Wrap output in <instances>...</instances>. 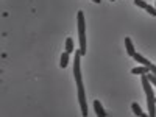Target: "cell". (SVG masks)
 Returning <instances> with one entry per match:
<instances>
[{"mask_svg":"<svg viewBox=\"0 0 156 117\" xmlns=\"http://www.w3.org/2000/svg\"><path fill=\"white\" fill-rule=\"evenodd\" d=\"M150 72H151L153 75H156V64H153V62L150 64Z\"/></svg>","mask_w":156,"mask_h":117,"instance_id":"5bb4252c","label":"cell"},{"mask_svg":"<svg viewBox=\"0 0 156 117\" xmlns=\"http://www.w3.org/2000/svg\"><path fill=\"white\" fill-rule=\"evenodd\" d=\"M94 109H95V114H97L98 117H105V115H106V111L103 109L101 103H100L98 100H94Z\"/></svg>","mask_w":156,"mask_h":117,"instance_id":"5b68a950","label":"cell"},{"mask_svg":"<svg viewBox=\"0 0 156 117\" xmlns=\"http://www.w3.org/2000/svg\"><path fill=\"white\" fill-rule=\"evenodd\" d=\"M81 51L76 50L73 56V76L76 83V90H78V101H80L81 114L86 117L87 115V105H86V94H84V86H83V76H81V67H80V59H81Z\"/></svg>","mask_w":156,"mask_h":117,"instance_id":"6da1fadb","label":"cell"},{"mask_svg":"<svg viewBox=\"0 0 156 117\" xmlns=\"http://www.w3.org/2000/svg\"><path fill=\"white\" fill-rule=\"evenodd\" d=\"M92 2H95V3H100V2H101V0H92Z\"/></svg>","mask_w":156,"mask_h":117,"instance_id":"9a60e30c","label":"cell"},{"mask_svg":"<svg viewBox=\"0 0 156 117\" xmlns=\"http://www.w3.org/2000/svg\"><path fill=\"white\" fill-rule=\"evenodd\" d=\"M78 41H80V51L86 55V23H84V11H78Z\"/></svg>","mask_w":156,"mask_h":117,"instance_id":"3957f363","label":"cell"},{"mask_svg":"<svg viewBox=\"0 0 156 117\" xmlns=\"http://www.w3.org/2000/svg\"><path fill=\"white\" fill-rule=\"evenodd\" d=\"M131 109H133V112H134L136 115H139V117H145V112L142 111V108L137 105V103H133V105H131Z\"/></svg>","mask_w":156,"mask_h":117,"instance_id":"9c48e42d","label":"cell"},{"mask_svg":"<svg viewBox=\"0 0 156 117\" xmlns=\"http://www.w3.org/2000/svg\"><path fill=\"white\" fill-rule=\"evenodd\" d=\"M134 5H136V6H139V8H144V9L148 6V3L145 2V0H134Z\"/></svg>","mask_w":156,"mask_h":117,"instance_id":"8fae6325","label":"cell"},{"mask_svg":"<svg viewBox=\"0 0 156 117\" xmlns=\"http://www.w3.org/2000/svg\"><path fill=\"white\" fill-rule=\"evenodd\" d=\"M142 86H144L145 95H147L148 115H150V117H154V115H156V98H154V94H153L151 83L148 81V78H147V73H145V75H142Z\"/></svg>","mask_w":156,"mask_h":117,"instance_id":"7a4b0ae2","label":"cell"},{"mask_svg":"<svg viewBox=\"0 0 156 117\" xmlns=\"http://www.w3.org/2000/svg\"><path fill=\"white\" fill-rule=\"evenodd\" d=\"M133 58H134V61H136V62H139V64H140V66H147V67H150V64H151L147 58H144L140 53H134V56H133Z\"/></svg>","mask_w":156,"mask_h":117,"instance_id":"8992f818","label":"cell"},{"mask_svg":"<svg viewBox=\"0 0 156 117\" xmlns=\"http://www.w3.org/2000/svg\"><path fill=\"white\" fill-rule=\"evenodd\" d=\"M148 72H150V67H147V66H140V67L131 69V73H133V75H145V73H148Z\"/></svg>","mask_w":156,"mask_h":117,"instance_id":"ba28073f","label":"cell"},{"mask_svg":"<svg viewBox=\"0 0 156 117\" xmlns=\"http://www.w3.org/2000/svg\"><path fill=\"white\" fill-rule=\"evenodd\" d=\"M69 59H70V53H67V51L61 53V56H59V66H61L62 69H64V67H67Z\"/></svg>","mask_w":156,"mask_h":117,"instance_id":"52a82bcc","label":"cell"},{"mask_svg":"<svg viewBox=\"0 0 156 117\" xmlns=\"http://www.w3.org/2000/svg\"><path fill=\"white\" fill-rule=\"evenodd\" d=\"M109 2H114V0H109Z\"/></svg>","mask_w":156,"mask_h":117,"instance_id":"2e32d148","label":"cell"},{"mask_svg":"<svg viewBox=\"0 0 156 117\" xmlns=\"http://www.w3.org/2000/svg\"><path fill=\"white\" fill-rule=\"evenodd\" d=\"M154 8H156V5H154Z\"/></svg>","mask_w":156,"mask_h":117,"instance_id":"e0dca14e","label":"cell"},{"mask_svg":"<svg viewBox=\"0 0 156 117\" xmlns=\"http://www.w3.org/2000/svg\"><path fill=\"white\" fill-rule=\"evenodd\" d=\"M66 51L67 53H73V41H72V37H67L66 39Z\"/></svg>","mask_w":156,"mask_h":117,"instance_id":"30bf717a","label":"cell"},{"mask_svg":"<svg viewBox=\"0 0 156 117\" xmlns=\"http://www.w3.org/2000/svg\"><path fill=\"white\" fill-rule=\"evenodd\" d=\"M125 47H126V53L129 56H134L136 53V50H134V45L131 42V37H125Z\"/></svg>","mask_w":156,"mask_h":117,"instance_id":"277c9868","label":"cell"},{"mask_svg":"<svg viewBox=\"0 0 156 117\" xmlns=\"http://www.w3.org/2000/svg\"><path fill=\"white\" fill-rule=\"evenodd\" d=\"M147 78H148V81H150L153 86H156V75H153L151 72H148V73H147Z\"/></svg>","mask_w":156,"mask_h":117,"instance_id":"7c38bea8","label":"cell"},{"mask_svg":"<svg viewBox=\"0 0 156 117\" xmlns=\"http://www.w3.org/2000/svg\"><path fill=\"white\" fill-rule=\"evenodd\" d=\"M145 9H147V12H150L151 16H156V8H154V6H150V5H148Z\"/></svg>","mask_w":156,"mask_h":117,"instance_id":"4fadbf2b","label":"cell"}]
</instances>
